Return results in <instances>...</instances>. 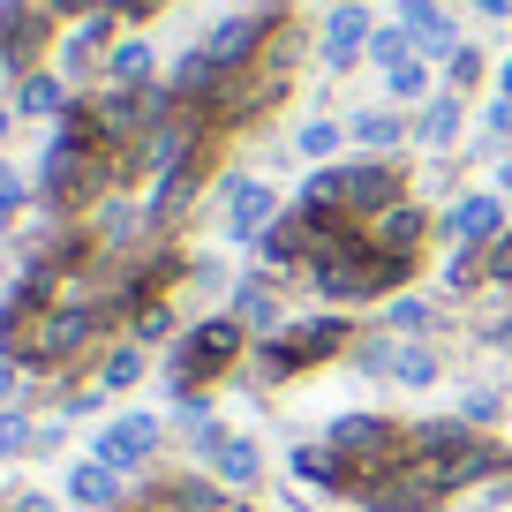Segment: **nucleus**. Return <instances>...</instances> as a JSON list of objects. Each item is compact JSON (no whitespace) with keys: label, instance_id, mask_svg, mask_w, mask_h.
<instances>
[{"label":"nucleus","instance_id":"nucleus-32","mask_svg":"<svg viewBox=\"0 0 512 512\" xmlns=\"http://www.w3.org/2000/svg\"><path fill=\"white\" fill-rule=\"evenodd\" d=\"M475 8L482 16H512V0H475Z\"/></svg>","mask_w":512,"mask_h":512},{"label":"nucleus","instance_id":"nucleus-13","mask_svg":"<svg viewBox=\"0 0 512 512\" xmlns=\"http://www.w3.org/2000/svg\"><path fill=\"white\" fill-rule=\"evenodd\" d=\"M204 460H211V475H219L226 490H249V482L264 475V452H256L249 437H219V445H211Z\"/></svg>","mask_w":512,"mask_h":512},{"label":"nucleus","instance_id":"nucleus-22","mask_svg":"<svg viewBox=\"0 0 512 512\" xmlns=\"http://www.w3.org/2000/svg\"><path fill=\"white\" fill-rule=\"evenodd\" d=\"M339 144H347V121H332V113H317V121L294 128V151H302V159H332Z\"/></svg>","mask_w":512,"mask_h":512},{"label":"nucleus","instance_id":"nucleus-3","mask_svg":"<svg viewBox=\"0 0 512 512\" xmlns=\"http://www.w3.org/2000/svg\"><path fill=\"white\" fill-rule=\"evenodd\" d=\"M249 347H256V339L241 332L234 317H204V324H189V332L174 339V354H166V384H174V392H204L211 377H226L234 362H249Z\"/></svg>","mask_w":512,"mask_h":512},{"label":"nucleus","instance_id":"nucleus-14","mask_svg":"<svg viewBox=\"0 0 512 512\" xmlns=\"http://www.w3.org/2000/svg\"><path fill=\"white\" fill-rule=\"evenodd\" d=\"M400 23L415 31V53H452L460 46V38H452V16L437 0H400Z\"/></svg>","mask_w":512,"mask_h":512},{"label":"nucleus","instance_id":"nucleus-40","mask_svg":"<svg viewBox=\"0 0 512 512\" xmlns=\"http://www.w3.org/2000/svg\"><path fill=\"white\" fill-rule=\"evenodd\" d=\"M234 512H241V505H234Z\"/></svg>","mask_w":512,"mask_h":512},{"label":"nucleus","instance_id":"nucleus-25","mask_svg":"<svg viewBox=\"0 0 512 512\" xmlns=\"http://www.w3.org/2000/svg\"><path fill=\"white\" fill-rule=\"evenodd\" d=\"M384 83H392V98H400V106H415V98H437V91H430V68H422V61L384 68Z\"/></svg>","mask_w":512,"mask_h":512},{"label":"nucleus","instance_id":"nucleus-36","mask_svg":"<svg viewBox=\"0 0 512 512\" xmlns=\"http://www.w3.org/2000/svg\"><path fill=\"white\" fill-rule=\"evenodd\" d=\"M497 181H505V196H512V159H505V174H497Z\"/></svg>","mask_w":512,"mask_h":512},{"label":"nucleus","instance_id":"nucleus-10","mask_svg":"<svg viewBox=\"0 0 512 512\" xmlns=\"http://www.w3.org/2000/svg\"><path fill=\"white\" fill-rule=\"evenodd\" d=\"M369 38H377V23H369L362 0H339L332 23H324V68H354L369 53Z\"/></svg>","mask_w":512,"mask_h":512},{"label":"nucleus","instance_id":"nucleus-34","mask_svg":"<svg viewBox=\"0 0 512 512\" xmlns=\"http://www.w3.org/2000/svg\"><path fill=\"white\" fill-rule=\"evenodd\" d=\"M16 512H53V505H46V497H23V505H16Z\"/></svg>","mask_w":512,"mask_h":512},{"label":"nucleus","instance_id":"nucleus-2","mask_svg":"<svg viewBox=\"0 0 512 512\" xmlns=\"http://www.w3.org/2000/svg\"><path fill=\"white\" fill-rule=\"evenodd\" d=\"M98 339H106V309L98 302H61V309H46V317H31V332L16 339V362H23V377L76 369Z\"/></svg>","mask_w":512,"mask_h":512},{"label":"nucleus","instance_id":"nucleus-19","mask_svg":"<svg viewBox=\"0 0 512 512\" xmlns=\"http://www.w3.org/2000/svg\"><path fill=\"white\" fill-rule=\"evenodd\" d=\"M347 136H354V144H369V151H392L407 136V121L392 106H369V113H354V121H347Z\"/></svg>","mask_w":512,"mask_h":512},{"label":"nucleus","instance_id":"nucleus-17","mask_svg":"<svg viewBox=\"0 0 512 512\" xmlns=\"http://www.w3.org/2000/svg\"><path fill=\"white\" fill-rule=\"evenodd\" d=\"M106 31H113V16H83L76 31H68V46H61V68H91L98 53H113ZM98 68H106V61H98Z\"/></svg>","mask_w":512,"mask_h":512},{"label":"nucleus","instance_id":"nucleus-15","mask_svg":"<svg viewBox=\"0 0 512 512\" xmlns=\"http://www.w3.org/2000/svg\"><path fill=\"white\" fill-rule=\"evenodd\" d=\"M144 83H151V46L144 38H121L106 53V91H144Z\"/></svg>","mask_w":512,"mask_h":512},{"label":"nucleus","instance_id":"nucleus-37","mask_svg":"<svg viewBox=\"0 0 512 512\" xmlns=\"http://www.w3.org/2000/svg\"><path fill=\"white\" fill-rule=\"evenodd\" d=\"M8 128H16V113H0V136H8Z\"/></svg>","mask_w":512,"mask_h":512},{"label":"nucleus","instance_id":"nucleus-39","mask_svg":"<svg viewBox=\"0 0 512 512\" xmlns=\"http://www.w3.org/2000/svg\"><path fill=\"white\" fill-rule=\"evenodd\" d=\"M332 8H339V0H332Z\"/></svg>","mask_w":512,"mask_h":512},{"label":"nucleus","instance_id":"nucleus-18","mask_svg":"<svg viewBox=\"0 0 512 512\" xmlns=\"http://www.w3.org/2000/svg\"><path fill=\"white\" fill-rule=\"evenodd\" d=\"M437 369H445V362H437L430 339H400V354H392V384H415V392H422V384H437Z\"/></svg>","mask_w":512,"mask_h":512},{"label":"nucleus","instance_id":"nucleus-20","mask_svg":"<svg viewBox=\"0 0 512 512\" xmlns=\"http://www.w3.org/2000/svg\"><path fill=\"white\" fill-rule=\"evenodd\" d=\"M136 377H144V347H136V339H121V347L98 354V384H106V392H128Z\"/></svg>","mask_w":512,"mask_h":512},{"label":"nucleus","instance_id":"nucleus-11","mask_svg":"<svg viewBox=\"0 0 512 512\" xmlns=\"http://www.w3.org/2000/svg\"><path fill=\"white\" fill-rule=\"evenodd\" d=\"M68 497H76L83 512H121L128 505V497H121V467L98 460V452H91V460H76V467H68Z\"/></svg>","mask_w":512,"mask_h":512},{"label":"nucleus","instance_id":"nucleus-26","mask_svg":"<svg viewBox=\"0 0 512 512\" xmlns=\"http://www.w3.org/2000/svg\"><path fill=\"white\" fill-rule=\"evenodd\" d=\"M31 204V189H23V174L16 166H0V234H8V226H16V211Z\"/></svg>","mask_w":512,"mask_h":512},{"label":"nucleus","instance_id":"nucleus-7","mask_svg":"<svg viewBox=\"0 0 512 512\" xmlns=\"http://www.w3.org/2000/svg\"><path fill=\"white\" fill-rule=\"evenodd\" d=\"M272 219H279V189H272V181H256V174H234V181H226V241L256 249Z\"/></svg>","mask_w":512,"mask_h":512},{"label":"nucleus","instance_id":"nucleus-31","mask_svg":"<svg viewBox=\"0 0 512 512\" xmlns=\"http://www.w3.org/2000/svg\"><path fill=\"white\" fill-rule=\"evenodd\" d=\"M482 128H490V136H512V98H490V113H482Z\"/></svg>","mask_w":512,"mask_h":512},{"label":"nucleus","instance_id":"nucleus-4","mask_svg":"<svg viewBox=\"0 0 512 512\" xmlns=\"http://www.w3.org/2000/svg\"><path fill=\"white\" fill-rule=\"evenodd\" d=\"M347 324L339 317H317V324H287L279 339H256L249 347V369H256V384H279V377H302V369H317V362H332V354H347Z\"/></svg>","mask_w":512,"mask_h":512},{"label":"nucleus","instance_id":"nucleus-9","mask_svg":"<svg viewBox=\"0 0 512 512\" xmlns=\"http://www.w3.org/2000/svg\"><path fill=\"white\" fill-rule=\"evenodd\" d=\"M362 234H369L377 256H407V264H415L422 241H430V211H422V204H392V211H377Z\"/></svg>","mask_w":512,"mask_h":512},{"label":"nucleus","instance_id":"nucleus-33","mask_svg":"<svg viewBox=\"0 0 512 512\" xmlns=\"http://www.w3.org/2000/svg\"><path fill=\"white\" fill-rule=\"evenodd\" d=\"M497 98H512V61H505V68H497Z\"/></svg>","mask_w":512,"mask_h":512},{"label":"nucleus","instance_id":"nucleus-38","mask_svg":"<svg viewBox=\"0 0 512 512\" xmlns=\"http://www.w3.org/2000/svg\"><path fill=\"white\" fill-rule=\"evenodd\" d=\"M0 294H8V264H0Z\"/></svg>","mask_w":512,"mask_h":512},{"label":"nucleus","instance_id":"nucleus-21","mask_svg":"<svg viewBox=\"0 0 512 512\" xmlns=\"http://www.w3.org/2000/svg\"><path fill=\"white\" fill-rule=\"evenodd\" d=\"M38 430H46V422H31V407H0V460L38 452Z\"/></svg>","mask_w":512,"mask_h":512},{"label":"nucleus","instance_id":"nucleus-6","mask_svg":"<svg viewBox=\"0 0 512 512\" xmlns=\"http://www.w3.org/2000/svg\"><path fill=\"white\" fill-rule=\"evenodd\" d=\"M437 226H445V241H452V249H482V256H490L497 241H505V226H512V219H505V196L475 189V196H460V204H452Z\"/></svg>","mask_w":512,"mask_h":512},{"label":"nucleus","instance_id":"nucleus-16","mask_svg":"<svg viewBox=\"0 0 512 512\" xmlns=\"http://www.w3.org/2000/svg\"><path fill=\"white\" fill-rule=\"evenodd\" d=\"M76 106V98H68V83L61 76H46V68H38V76H23V91H16V113H31V121H61V113Z\"/></svg>","mask_w":512,"mask_h":512},{"label":"nucleus","instance_id":"nucleus-8","mask_svg":"<svg viewBox=\"0 0 512 512\" xmlns=\"http://www.w3.org/2000/svg\"><path fill=\"white\" fill-rule=\"evenodd\" d=\"M166 445V422L159 415H113L106 430H98V460H113L128 475V467H151Z\"/></svg>","mask_w":512,"mask_h":512},{"label":"nucleus","instance_id":"nucleus-29","mask_svg":"<svg viewBox=\"0 0 512 512\" xmlns=\"http://www.w3.org/2000/svg\"><path fill=\"white\" fill-rule=\"evenodd\" d=\"M482 287H512V226H505V241L482 256Z\"/></svg>","mask_w":512,"mask_h":512},{"label":"nucleus","instance_id":"nucleus-1","mask_svg":"<svg viewBox=\"0 0 512 512\" xmlns=\"http://www.w3.org/2000/svg\"><path fill=\"white\" fill-rule=\"evenodd\" d=\"M407 437H415L422 475H430L445 497L475 490V482H505V475H512V452H505V445H490L482 430H467L460 415H452V422H415Z\"/></svg>","mask_w":512,"mask_h":512},{"label":"nucleus","instance_id":"nucleus-5","mask_svg":"<svg viewBox=\"0 0 512 512\" xmlns=\"http://www.w3.org/2000/svg\"><path fill=\"white\" fill-rule=\"evenodd\" d=\"M354 505H362V512H437V505H445V490L422 475V460H407V467H392V475L362 482Z\"/></svg>","mask_w":512,"mask_h":512},{"label":"nucleus","instance_id":"nucleus-12","mask_svg":"<svg viewBox=\"0 0 512 512\" xmlns=\"http://www.w3.org/2000/svg\"><path fill=\"white\" fill-rule=\"evenodd\" d=\"M407 136H415V144H430V151H445L452 136H460V91H437V98H422V113L407 121Z\"/></svg>","mask_w":512,"mask_h":512},{"label":"nucleus","instance_id":"nucleus-27","mask_svg":"<svg viewBox=\"0 0 512 512\" xmlns=\"http://www.w3.org/2000/svg\"><path fill=\"white\" fill-rule=\"evenodd\" d=\"M445 68H452V91H475L482 83V46H452Z\"/></svg>","mask_w":512,"mask_h":512},{"label":"nucleus","instance_id":"nucleus-23","mask_svg":"<svg viewBox=\"0 0 512 512\" xmlns=\"http://www.w3.org/2000/svg\"><path fill=\"white\" fill-rule=\"evenodd\" d=\"M384 317H392V339H415V332H430V324H437V309L422 302V294H392Z\"/></svg>","mask_w":512,"mask_h":512},{"label":"nucleus","instance_id":"nucleus-30","mask_svg":"<svg viewBox=\"0 0 512 512\" xmlns=\"http://www.w3.org/2000/svg\"><path fill=\"white\" fill-rule=\"evenodd\" d=\"M16 384H23V362H16V354H0V407H16Z\"/></svg>","mask_w":512,"mask_h":512},{"label":"nucleus","instance_id":"nucleus-24","mask_svg":"<svg viewBox=\"0 0 512 512\" xmlns=\"http://www.w3.org/2000/svg\"><path fill=\"white\" fill-rule=\"evenodd\" d=\"M166 332H174V294H166V302H144L128 317V339H136V347H159Z\"/></svg>","mask_w":512,"mask_h":512},{"label":"nucleus","instance_id":"nucleus-35","mask_svg":"<svg viewBox=\"0 0 512 512\" xmlns=\"http://www.w3.org/2000/svg\"><path fill=\"white\" fill-rule=\"evenodd\" d=\"M279 512H317V505H294V497H287V505H279Z\"/></svg>","mask_w":512,"mask_h":512},{"label":"nucleus","instance_id":"nucleus-28","mask_svg":"<svg viewBox=\"0 0 512 512\" xmlns=\"http://www.w3.org/2000/svg\"><path fill=\"white\" fill-rule=\"evenodd\" d=\"M497 415H505V400H497V392H467V400H460V422H467V430H490Z\"/></svg>","mask_w":512,"mask_h":512}]
</instances>
